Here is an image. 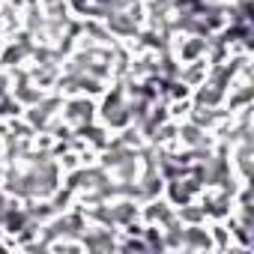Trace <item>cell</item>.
<instances>
[{
	"mask_svg": "<svg viewBox=\"0 0 254 254\" xmlns=\"http://www.w3.org/2000/svg\"><path fill=\"white\" fill-rule=\"evenodd\" d=\"M60 108H63V96H60L57 90H48L36 105L24 108L21 117L30 123V129L39 135V132H48V129H51V123L60 117Z\"/></svg>",
	"mask_w": 254,
	"mask_h": 254,
	"instance_id": "6da1fadb",
	"label": "cell"
},
{
	"mask_svg": "<svg viewBox=\"0 0 254 254\" xmlns=\"http://www.w3.org/2000/svg\"><path fill=\"white\" fill-rule=\"evenodd\" d=\"M60 117L72 126V129H84V126H90L96 120V99L93 96H84V93L63 96Z\"/></svg>",
	"mask_w": 254,
	"mask_h": 254,
	"instance_id": "7a4b0ae2",
	"label": "cell"
},
{
	"mask_svg": "<svg viewBox=\"0 0 254 254\" xmlns=\"http://www.w3.org/2000/svg\"><path fill=\"white\" fill-rule=\"evenodd\" d=\"M117 236L120 230L111 227V224H96V221H87L84 233H81V248L84 251H93V254H105V251H117Z\"/></svg>",
	"mask_w": 254,
	"mask_h": 254,
	"instance_id": "3957f363",
	"label": "cell"
},
{
	"mask_svg": "<svg viewBox=\"0 0 254 254\" xmlns=\"http://www.w3.org/2000/svg\"><path fill=\"white\" fill-rule=\"evenodd\" d=\"M177 147L180 150H209V147H215V138H212V132L200 129L197 123L183 117V120H177Z\"/></svg>",
	"mask_w": 254,
	"mask_h": 254,
	"instance_id": "277c9868",
	"label": "cell"
},
{
	"mask_svg": "<svg viewBox=\"0 0 254 254\" xmlns=\"http://www.w3.org/2000/svg\"><path fill=\"white\" fill-rule=\"evenodd\" d=\"M206 48H209V36H189V33H177L171 39V54L180 63H191V60H206Z\"/></svg>",
	"mask_w": 254,
	"mask_h": 254,
	"instance_id": "5b68a950",
	"label": "cell"
},
{
	"mask_svg": "<svg viewBox=\"0 0 254 254\" xmlns=\"http://www.w3.org/2000/svg\"><path fill=\"white\" fill-rule=\"evenodd\" d=\"M200 191H203V186H200L189 171L180 174V177L165 180V197H168L174 206H183V203H189V200H197Z\"/></svg>",
	"mask_w": 254,
	"mask_h": 254,
	"instance_id": "8992f818",
	"label": "cell"
},
{
	"mask_svg": "<svg viewBox=\"0 0 254 254\" xmlns=\"http://www.w3.org/2000/svg\"><path fill=\"white\" fill-rule=\"evenodd\" d=\"M141 221V203L135 197H111L108 200V224L123 230V227H129Z\"/></svg>",
	"mask_w": 254,
	"mask_h": 254,
	"instance_id": "52a82bcc",
	"label": "cell"
},
{
	"mask_svg": "<svg viewBox=\"0 0 254 254\" xmlns=\"http://www.w3.org/2000/svg\"><path fill=\"white\" fill-rule=\"evenodd\" d=\"M200 206L206 212V221H224L230 212H233V197L221 189H203L200 191Z\"/></svg>",
	"mask_w": 254,
	"mask_h": 254,
	"instance_id": "ba28073f",
	"label": "cell"
},
{
	"mask_svg": "<svg viewBox=\"0 0 254 254\" xmlns=\"http://www.w3.org/2000/svg\"><path fill=\"white\" fill-rule=\"evenodd\" d=\"M248 105H254V78H233L230 87L224 90V108L233 114Z\"/></svg>",
	"mask_w": 254,
	"mask_h": 254,
	"instance_id": "9c48e42d",
	"label": "cell"
},
{
	"mask_svg": "<svg viewBox=\"0 0 254 254\" xmlns=\"http://www.w3.org/2000/svg\"><path fill=\"white\" fill-rule=\"evenodd\" d=\"M174 215H177V209H174V203H171L165 194L141 203V221H144V224H159V227H162V224H168Z\"/></svg>",
	"mask_w": 254,
	"mask_h": 254,
	"instance_id": "30bf717a",
	"label": "cell"
},
{
	"mask_svg": "<svg viewBox=\"0 0 254 254\" xmlns=\"http://www.w3.org/2000/svg\"><path fill=\"white\" fill-rule=\"evenodd\" d=\"M230 168L239 180H251L254 168V141H239L230 147Z\"/></svg>",
	"mask_w": 254,
	"mask_h": 254,
	"instance_id": "8fae6325",
	"label": "cell"
},
{
	"mask_svg": "<svg viewBox=\"0 0 254 254\" xmlns=\"http://www.w3.org/2000/svg\"><path fill=\"white\" fill-rule=\"evenodd\" d=\"M165 194V177L159 168H141V177H138V200H153V197H162Z\"/></svg>",
	"mask_w": 254,
	"mask_h": 254,
	"instance_id": "7c38bea8",
	"label": "cell"
},
{
	"mask_svg": "<svg viewBox=\"0 0 254 254\" xmlns=\"http://www.w3.org/2000/svg\"><path fill=\"white\" fill-rule=\"evenodd\" d=\"M183 251H212L209 221H203V224H183Z\"/></svg>",
	"mask_w": 254,
	"mask_h": 254,
	"instance_id": "4fadbf2b",
	"label": "cell"
},
{
	"mask_svg": "<svg viewBox=\"0 0 254 254\" xmlns=\"http://www.w3.org/2000/svg\"><path fill=\"white\" fill-rule=\"evenodd\" d=\"M111 177H114L117 183H135V180L141 177V159H138V150L129 153L126 159H120V162L111 168Z\"/></svg>",
	"mask_w": 254,
	"mask_h": 254,
	"instance_id": "5bb4252c",
	"label": "cell"
},
{
	"mask_svg": "<svg viewBox=\"0 0 254 254\" xmlns=\"http://www.w3.org/2000/svg\"><path fill=\"white\" fill-rule=\"evenodd\" d=\"M191 102L194 105H206V108H218V105H224V90H218L215 84L203 81V84H197L191 90Z\"/></svg>",
	"mask_w": 254,
	"mask_h": 254,
	"instance_id": "9a60e30c",
	"label": "cell"
},
{
	"mask_svg": "<svg viewBox=\"0 0 254 254\" xmlns=\"http://www.w3.org/2000/svg\"><path fill=\"white\" fill-rule=\"evenodd\" d=\"M206 69H209V63H206V60L183 63V66H180V81H183V84H189V87L194 90L197 84H203V81H206Z\"/></svg>",
	"mask_w": 254,
	"mask_h": 254,
	"instance_id": "2e32d148",
	"label": "cell"
},
{
	"mask_svg": "<svg viewBox=\"0 0 254 254\" xmlns=\"http://www.w3.org/2000/svg\"><path fill=\"white\" fill-rule=\"evenodd\" d=\"M174 209H177V218H180L183 224H203V221H206V212H203L200 200H189V203L174 206Z\"/></svg>",
	"mask_w": 254,
	"mask_h": 254,
	"instance_id": "e0dca14e",
	"label": "cell"
},
{
	"mask_svg": "<svg viewBox=\"0 0 254 254\" xmlns=\"http://www.w3.org/2000/svg\"><path fill=\"white\" fill-rule=\"evenodd\" d=\"M141 236L147 242V251H165V236H162V227L159 224H144Z\"/></svg>",
	"mask_w": 254,
	"mask_h": 254,
	"instance_id": "ac0fdd59",
	"label": "cell"
},
{
	"mask_svg": "<svg viewBox=\"0 0 254 254\" xmlns=\"http://www.w3.org/2000/svg\"><path fill=\"white\" fill-rule=\"evenodd\" d=\"M9 87H12V75L6 69H0V96H9Z\"/></svg>",
	"mask_w": 254,
	"mask_h": 254,
	"instance_id": "d6986e66",
	"label": "cell"
},
{
	"mask_svg": "<svg viewBox=\"0 0 254 254\" xmlns=\"http://www.w3.org/2000/svg\"><path fill=\"white\" fill-rule=\"evenodd\" d=\"M3 39H6V36H3V33H0V45H3Z\"/></svg>",
	"mask_w": 254,
	"mask_h": 254,
	"instance_id": "ffe728a7",
	"label": "cell"
}]
</instances>
